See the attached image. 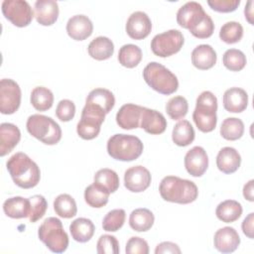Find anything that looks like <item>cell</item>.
<instances>
[{"mask_svg": "<svg viewBox=\"0 0 254 254\" xmlns=\"http://www.w3.org/2000/svg\"><path fill=\"white\" fill-rule=\"evenodd\" d=\"M159 191L164 200L180 204L190 203L198 195L197 187L193 182L176 176L163 178L159 186Z\"/></svg>", "mask_w": 254, "mask_h": 254, "instance_id": "obj_2", "label": "cell"}, {"mask_svg": "<svg viewBox=\"0 0 254 254\" xmlns=\"http://www.w3.org/2000/svg\"><path fill=\"white\" fill-rule=\"evenodd\" d=\"M54 209L56 213L63 218H71L77 212L74 198L67 193H62L55 198Z\"/></svg>", "mask_w": 254, "mask_h": 254, "instance_id": "obj_35", "label": "cell"}, {"mask_svg": "<svg viewBox=\"0 0 254 254\" xmlns=\"http://www.w3.org/2000/svg\"><path fill=\"white\" fill-rule=\"evenodd\" d=\"M242 205L234 199H227L220 202L216 209L215 214L219 220L225 223L236 221L242 214Z\"/></svg>", "mask_w": 254, "mask_h": 254, "instance_id": "obj_29", "label": "cell"}, {"mask_svg": "<svg viewBox=\"0 0 254 254\" xmlns=\"http://www.w3.org/2000/svg\"><path fill=\"white\" fill-rule=\"evenodd\" d=\"M75 114V105L69 99H63L61 100L56 108V115L57 117L63 121L67 122L70 121Z\"/></svg>", "mask_w": 254, "mask_h": 254, "instance_id": "obj_44", "label": "cell"}, {"mask_svg": "<svg viewBox=\"0 0 254 254\" xmlns=\"http://www.w3.org/2000/svg\"><path fill=\"white\" fill-rule=\"evenodd\" d=\"M21 88L11 78H2L0 81V112L2 114L15 113L21 104Z\"/></svg>", "mask_w": 254, "mask_h": 254, "instance_id": "obj_11", "label": "cell"}, {"mask_svg": "<svg viewBox=\"0 0 254 254\" xmlns=\"http://www.w3.org/2000/svg\"><path fill=\"white\" fill-rule=\"evenodd\" d=\"M244 15L246 20L251 24L254 25V21H253V1H248L247 4L245 5V9H244Z\"/></svg>", "mask_w": 254, "mask_h": 254, "instance_id": "obj_50", "label": "cell"}, {"mask_svg": "<svg viewBox=\"0 0 254 254\" xmlns=\"http://www.w3.org/2000/svg\"><path fill=\"white\" fill-rule=\"evenodd\" d=\"M208 6L220 13H229L235 11L240 5V0H208Z\"/></svg>", "mask_w": 254, "mask_h": 254, "instance_id": "obj_46", "label": "cell"}, {"mask_svg": "<svg viewBox=\"0 0 254 254\" xmlns=\"http://www.w3.org/2000/svg\"><path fill=\"white\" fill-rule=\"evenodd\" d=\"M4 213L11 218L19 219L29 217L30 201L29 198L22 196H13L6 199L3 203Z\"/></svg>", "mask_w": 254, "mask_h": 254, "instance_id": "obj_26", "label": "cell"}, {"mask_svg": "<svg viewBox=\"0 0 254 254\" xmlns=\"http://www.w3.org/2000/svg\"><path fill=\"white\" fill-rule=\"evenodd\" d=\"M155 221L153 212L148 208L134 209L129 217L130 227L138 232H144L151 229Z\"/></svg>", "mask_w": 254, "mask_h": 254, "instance_id": "obj_30", "label": "cell"}, {"mask_svg": "<svg viewBox=\"0 0 254 254\" xmlns=\"http://www.w3.org/2000/svg\"><path fill=\"white\" fill-rule=\"evenodd\" d=\"M109 194L108 190L93 183L84 190V200L89 206L100 208L108 202Z\"/></svg>", "mask_w": 254, "mask_h": 254, "instance_id": "obj_32", "label": "cell"}, {"mask_svg": "<svg viewBox=\"0 0 254 254\" xmlns=\"http://www.w3.org/2000/svg\"><path fill=\"white\" fill-rule=\"evenodd\" d=\"M253 185L254 181L250 180L248 183H246L243 187V196L245 199L249 201H254V195H253Z\"/></svg>", "mask_w": 254, "mask_h": 254, "instance_id": "obj_49", "label": "cell"}, {"mask_svg": "<svg viewBox=\"0 0 254 254\" xmlns=\"http://www.w3.org/2000/svg\"><path fill=\"white\" fill-rule=\"evenodd\" d=\"M207 15L198 2L190 1L178 10L177 22L181 27L188 29L191 33L203 22Z\"/></svg>", "mask_w": 254, "mask_h": 254, "instance_id": "obj_12", "label": "cell"}, {"mask_svg": "<svg viewBox=\"0 0 254 254\" xmlns=\"http://www.w3.org/2000/svg\"><path fill=\"white\" fill-rule=\"evenodd\" d=\"M125 218H126V213L124 209L122 208L112 209L109 212H107V214L104 216L102 220V227L105 231L115 232L123 226L125 222Z\"/></svg>", "mask_w": 254, "mask_h": 254, "instance_id": "obj_41", "label": "cell"}, {"mask_svg": "<svg viewBox=\"0 0 254 254\" xmlns=\"http://www.w3.org/2000/svg\"><path fill=\"white\" fill-rule=\"evenodd\" d=\"M6 167L13 182L22 189H32L40 182V168L23 152L12 155L6 162Z\"/></svg>", "mask_w": 254, "mask_h": 254, "instance_id": "obj_1", "label": "cell"}, {"mask_svg": "<svg viewBox=\"0 0 254 254\" xmlns=\"http://www.w3.org/2000/svg\"><path fill=\"white\" fill-rule=\"evenodd\" d=\"M253 223H254V213L250 212L243 220L241 227L243 233L250 239H253L254 237V229H253Z\"/></svg>", "mask_w": 254, "mask_h": 254, "instance_id": "obj_48", "label": "cell"}, {"mask_svg": "<svg viewBox=\"0 0 254 254\" xmlns=\"http://www.w3.org/2000/svg\"><path fill=\"white\" fill-rule=\"evenodd\" d=\"M143 107L133 103H126L120 107L116 114V122L119 127L125 130L140 127L141 113Z\"/></svg>", "mask_w": 254, "mask_h": 254, "instance_id": "obj_19", "label": "cell"}, {"mask_svg": "<svg viewBox=\"0 0 254 254\" xmlns=\"http://www.w3.org/2000/svg\"><path fill=\"white\" fill-rule=\"evenodd\" d=\"M21 139V132L19 128L8 122L0 125V156L4 157L10 153L19 143Z\"/></svg>", "mask_w": 254, "mask_h": 254, "instance_id": "obj_22", "label": "cell"}, {"mask_svg": "<svg viewBox=\"0 0 254 254\" xmlns=\"http://www.w3.org/2000/svg\"><path fill=\"white\" fill-rule=\"evenodd\" d=\"M96 251L98 254H118L120 251L119 242L115 236L103 234L97 241Z\"/></svg>", "mask_w": 254, "mask_h": 254, "instance_id": "obj_43", "label": "cell"}, {"mask_svg": "<svg viewBox=\"0 0 254 254\" xmlns=\"http://www.w3.org/2000/svg\"><path fill=\"white\" fill-rule=\"evenodd\" d=\"M85 103L95 105L103 109L107 114L114 107L115 97L114 94L106 88H95L88 93Z\"/></svg>", "mask_w": 254, "mask_h": 254, "instance_id": "obj_28", "label": "cell"}, {"mask_svg": "<svg viewBox=\"0 0 254 254\" xmlns=\"http://www.w3.org/2000/svg\"><path fill=\"white\" fill-rule=\"evenodd\" d=\"M125 29L131 39L143 40L151 33L152 22L145 12L136 11L129 16Z\"/></svg>", "mask_w": 254, "mask_h": 254, "instance_id": "obj_14", "label": "cell"}, {"mask_svg": "<svg viewBox=\"0 0 254 254\" xmlns=\"http://www.w3.org/2000/svg\"><path fill=\"white\" fill-rule=\"evenodd\" d=\"M223 107L231 113H240L247 108L248 94L240 87H230L223 94Z\"/></svg>", "mask_w": 254, "mask_h": 254, "instance_id": "obj_20", "label": "cell"}, {"mask_svg": "<svg viewBox=\"0 0 254 254\" xmlns=\"http://www.w3.org/2000/svg\"><path fill=\"white\" fill-rule=\"evenodd\" d=\"M185 168L192 177H201L208 168V157L200 146H194L185 156Z\"/></svg>", "mask_w": 254, "mask_h": 254, "instance_id": "obj_15", "label": "cell"}, {"mask_svg": "<svg viewBox=\"0 0 254 254\" xmlns=\"http://www.w3.org/2000/svg\"><path fill=\"white\" fill-rule=\"evenodd\" d=\"M140 127L149 134L159 135L165 132L167 128V120L161 112L147 107H143L141 113Z\"/></svg>", "mask_w": 254, "mask_h": 254, "instance_id": "obj_17", "label": "cell"}, {"mask_svg": "<svg viewBox=\"0 0 254 254\" xmlns=\"http://www.w3.org/2000/svg\"><path fill=\"white\" fill-rule=\"evenodd\" d=\"M241 164V156L238 151L232 147L220 149L216 156V166L224 174L235 173Z\"/></svg>", "mask_w": 254, "mask_h": 254, "instance_id": "obj_23", "label": "cell"}, {"mask_svg": "<svg viewBox=\"0 0 254 254\" xmlns=\"http://www.w3.org/2000/svg\"><path fill=\"white\" fill-rule=\"evenodd\" d=\"M59 5L54 0H38L35 3V18L40 25L51 26L58 20Z\"/></svg>", "mask_w": 254, "mask_h": 254, "instance_id": "obj_21", "label": "cell"}, {"mask_svg": "<svg viewBox=\"0 0 254 254\" xmlns=\"http://www.w3.org/2000/svg\"><path fill=\"white\" fill-rule=\"evenodd\" d=\"M246 56L237 49L227 50L222 57L223 65L231 71H239L246 65Z\"/></svg>", "mask_w": 254, "mask_h": 254, "instance_id": "obj_40", "label": "cell"}, {"mask_svg": "<svg viewBox=\"0 0 254 254\" xmlns=\"http://www.w3.org/2000/svg\"><path fill=\"white\" fill-rule=\"evenodd\" d=\"M125 252L127 254H148L149 245L145 239L133 236L127 241Z\"/></svg>", "mask_w": 254, "mask_h": 254, "instance_id": "obj_45", "label": "cell"}, {"mask_svg": "<svg viewBox=\"0 0 254 254\" xmlns=\"http://www.w3.org/2000/svg\"><path fill=\"white\" fill-rule=\"evenodd\" d=\"M213 244L216 250L221 253L234 252L240 244L238 232L230 226L219 228L213 236Z\"/></svg>", "mask_w": 254, "mask_h": 254, "instance_id": "obj_16", "label": "cell"}, {"mask_svg": "<svg viewBox=\"0 0 254 254\" xmlns=\"http://www.w3.org/2000/svg\"><path fill=\"white\" fill-rule=\"evenodd\" d=\"M194 130L190 121L188 120H181L179 121L173 128L172 132V139L173 142L180 146L185 147L190 145L194 140Z\"/></svg>", "mask_w": 254, "mask_h": 254, "instance_id": "obj_31", "label": "cell"}, {"mask_svg": "<svg viewBox=\"0 0 254 254\" xmlns=\"http://www.w3.org/2000/svg\"><path fill=\"white\" fill-rule=\"evenodd\" d=\"M26 127L30 135L46 145H56L62 139L60 125L46 115L33 114L29 116Z\"/></svg>", "mask_w": 254, "mask_h": 254, "instance_id": "obj_6", "label": "cell"}, {"mask_svg": "<svg viewBox=\"0 0 254 254\" xmlns=\"http://www.w3.org/2000/svg\"><path fill=\"white\" fill-rule=\"evenodd\" d=\"M93 222L85 217H78L74 219L69 225V232L71 237L80 243L89 241L94 234Z\"/></svg>", "mask_w": 254, "mask_h": 254, "instance_id": "obj_27", "label": "cell"}, {"mask_svg": "<svg viewBox=\"0 0 254 254\" xmlns=\"http://www.w3.org/2000/svg\"><path fill=\"white\" fill-rule=\"evenodd\" d=\"M30 100L36 110L47 111L53 106L54 94L45 86H36L31 92Z\"/></svg>", "mask_w": 254, "mask_h": 254, "instance_id": "obj_33", "label": "cell"}, {"mask_svg": "<svg viewBox=\"0 0 254 254\" xmlns=\"http://www.w3.org/2000/svg\"><path fill=\"white\" fill-rule=\"evenodd\" d=\"M93 31L91 20L82 14L70 17L66 23L67 35L75 41H83L87 39Z\"/></svg>", "mask_w": 254, "mask_h": 254, "instance_id": "obj_18", "label": "cell"}, {"mask_svg": "<svg viewBox=\"0 0 254 254\" xmlns=\"http://www.w3.org/2000/svg\"><path fill=\"white\" fill-rule=\"evenodd\" d=\"M87 52L92 59L96 61H104L112 57L114 53V44L109 38L99 36L89 43Z\"/></svg>", "mask_w": 254, "mask_h": 254, "instance_id": "obj_25", "label": "cell"}, {"mask_svg": "<svg viewBox=\"0 0 254 254\" xmlns=\"http://www.w3.org/2000/svg\"><path fill=\"white\" fill-rule=\"evenodd\" d=\"M152 181L148 169L143 166H134L124 173V186L132 192H142L146 190Z\"/></svg>", "mask_w": 254, "mask_h": 254, "instance_id": "obj_13", "label": "cell"}, {"mask_svg": "<svg viewBox=\"0 0 254 254\" xmlns=\"http://www.w3.org/2000/svg\"><path fill=\"white\" fill-rule=\"evenodd\" d=\"M39 239L54 253H63L67 249L68 236L62 221L57 217H48L40 225Z\"/></svg>", "mask_w": 254, "mask_h": 254, "instance_id": "obj_7", "label": "cell"}, {"mask_svg": "<svg viewBox=\"0 0 254 254\" xmlns=\"http://www.w3.org/2000/svg\"><path fill=\"white\" fill-rule=\"evenodd\" d=\"M1 8L5 18L16 27L28 26L34 17L30 4L25 0H4Z\"/></svg>", "mask_w": 254, "mask_h": 254, "instance_id": "obj_10", "label": "cell"}, {"mask_svg": "<svg viewBox=\"0 0 254 254\" xmlns=\"http://www.w3.org/2000/svg\"><path fill=\"white\" fill-rule=\"evenodd\" d=\"M30 201V222H36L44 216L48 208V202L46 198L41 194H35L29 197Z\"/></svg>", "mask_w": 254, "mask_h": 254, "instance_id": "obj_42", "label": "cell"}, {"mask_svg": "<svg viewBox=\"0 0 254 254\" xmlns=\"http://www.w3.org/2000/svg\"><path fill=\"white\" fill-rule=\"evenodd\" d=\"M217 98L208 90L202 91L196 98L192 119L197 129L203 133L211 132L217 123Z\"/></svg>", "mask_w": 254, "mask_h": 254, "instance_id": "obj_5", "label": "cell"}, {"mask_svg": "<svg viewBox=\"0 0 254 254\" xmlns=\"http://www.w3.org/2000/svg\"><path fill=\"white\" fill-rule=\"evenodd\" d=\"M244 133V123L236 117H228L222 121L220 135L229 141H235L242 137Z\"/></svg>", "mask_w": 254, "mask_h": 254, "instance_id": "obj_37", "label": "cell"}, {"mask_svg": "<svg viewBox=\"0 0 254 254\" xmlns=\"http://www.w3.org/2000/svg\"><path fill=\"white\" fill-rule=\"evenodd\" d=\"M143 78L152 89L164 95L176 92L179 87L178 77L169 68L157 62H151L145 66Z\"/></svg>", "mask_w": 254, "mask_h": 254, "instance_id": "obj_3", "label": "cell"}, {"mask_svg": "<svg viewBox=\"0 0 254 254\" xmlns=\"http://www.w3.org/2000/svg\"><path fill=\"white\" fill-rule=\"evenodd\" d=\"M185 43L184 36L179 30H169L156 35L151 41V50L160 58L173 56L181 51Z\"/></svg>", "mask_w": 254, "mask_h": 254, "instance_id": "obj_9", "label": "cell"}, {"mask_svg": "<svg viewBox=\"0 0 254 254\" xmlns=\"http://www.w3.org/2000/svg\"><path fill=\"white\" fill-rule=\"evenodd\" d=\"M108 155L122 162H130L138 159L143 153L142 141L134 136L128 134H114L107 141Z\"/></svg>", "mask_w": 254, "mask_h": 254, "instance_id": "obj_4", "label": "cell"}, {"mask_svg": "<svg viewBox=\"0 0 254 254\" xmlns=\"http://www.w3.org/2000/svg\"><path fill=\"white\" fill-rule=\"evenodd\" d=\"M93 181L94 184L102 187L110 193L115 192L119 188V177L117 173L111 169L104 168L98 170L93 177Z\"/></svg>", "mask_w": 254, "mask_h": 254, "instance_id": "obj_36", "label": "cell"}, {"mask_svg": "<svg viewBox=\"0 0 254 254\" xmlns=\"http://www.w3.org/2000/svg\"><path fill=\"white\" fill-rule=\"evenodd\" d=\"M243 37V27L235 21L226 22L222 25L219 31V38L226 44H235Z\"/></svg>", "mask_w": 254, "mask_h": 254, "instance_id": "obj_38", "label": "cell"}, {"mask_svg": "<svg viewBox=\"0 0 254 254\" xmlns=\"http://www.w3.org/2000/svg\"><path fill=\"white\" fill-rule=\"evenodd\" d=\"M155 253L156 254H163V253H173V254H180L181 253V249L180 247L174 243V242H170V241H164L160 244L157 245L156 249H155Z\"/></svg>", "mask_w": 254, "mask_h": 254, "instance_id": "obj_47", "label": "cell"}, {"mask_svg": "<svg viewBox=\"0 0 254 254\" xmlns=\"http://www.w3.org/2000/svg\"><path fill=\"white\" fill-rule=\"evenodd\" d=\"M189 110L188 100L181 95L174 96L166 103V112L173 120L183 119Z\"/></svg>", "mask_w": 254, "mask_h": 254, "instance_id": "obj_39", "label": "cell"}, {"mask_svg": "<svg viewBox=\"0 0 254 254\" xmlns=\"http://www.w3.org/2000/svg\"><path fill=\"white\" fill-rule=\"evenodd\" d=\"M142 60L141 49L133 44L123 45L118 53V61L121 65L127 68H133L139 64Z\"/></svg>", "mask_w": 254, "mask_h": 254, "instance_id": "obj_34", "label": "cell"}, {"mask_svg": "<svg viewBox=\"0 0 254 254\" xmlns=\"http://www.w3.org/2000/svg\"><path fill=\"white\" fill-rule=\"evenodd\" d=\"M106 113L103 109L85 103L82 111L81 117L76 125V132L81 139L91 140L98 136L101 128V124L105 119Z\"/></svg>", "mask_w": 254, "mask_h": 254, "instance_id": "obj_8", "label": "cell"}, {"mask_svg": "<svg viewBox=\"0 0 254 254\" xmlns=\"http://www.w3.org/2000/svg\"><path fill=\"white\" fill-rule=\"evenodd\" d=\"M216 53L210 45H199L191 52V63L193 66L201 70L211 68L216 64Z\"/></svg>", "mask_w": 254, "mask_h": 254, "instance_id": "obj_24", "label": "cell"}]
</instances>
